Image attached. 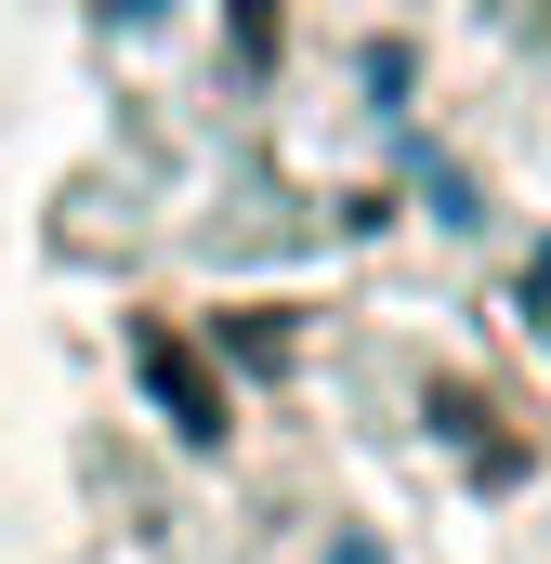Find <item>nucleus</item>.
I'll return each mask as SVG.
<instances>
[{
	"mask_svg": "<svg viewBox=\"0 0 551 564\" xmlns=\"http://www.w3.org/2000/svg\"><path fill=\"white\" fill-rule=\"evenodd\" d=\"M132 368H144V394H158V421L184 433V446H210V433H224V394H210V368H197L184 341H158V328H144V341H132Z\"/></svg>",
	"mask_w": 551,
	"mask_h": 564,
	"instance_id": "1",
	"label": "nucleus"
}]
</instances>
